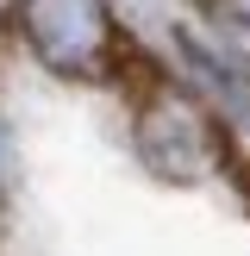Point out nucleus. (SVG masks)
Returning <instances> with one entry per match:
<instances>
[{"instance_id":"obj_1","label":"nucleus","mask_w":250,"mask_h":256,"mask_svg":"<svg viewBox=\"0 0 250 256\" xmlns=\"http://www.w3.org/2000/svg\"><path fill=\"white\" fill-rule=\"evenodd\" d=\"M132 144H138V162L156 182H175V188L212 182L225 169V156H232L225 125L212 119V106H200L188 88L162 82V75L132 100Z\"/></svg>"},{"instance_id":"obj_2","label":"nucleus","mask_w":250,"mask_h":256,"mask_svg":"<svg viewBox=\"0 0 250 256\" xmlns=\"http://www.w3.org/2000/svg\"><path fill=\"white\" fill-rule=\"evenodd\" d=\"M12 32L62 82H106L125 56L106 0H12Z\"/></svg>"},{"instance_id":"obj_3","label":"nucleus","mask_w":250,"mask_h":256,"mask_svg":"<svg viewBox=\"0 0 250 256\" xmlns=\"http://www.w3.org/2000/svg\"><path fill=\"white\" fill-rule=\"evenodd\" d=\"M6 175H12V132H6V119H0V194H6Z\"/></svg>"},{"instance_id":"obj_4","label":"nucleus","mask_w":250,"mask_h":256,"mask_svg":"<svg viewBox=\"0 0 250 256\" xmlns=\"http://www.w3.org/2000/svg\"><path fill=\"white\" fill-rule=\"evenodd\" d=\"M206 6H219V0H206Z\"/></svg>"}]
</instances>
